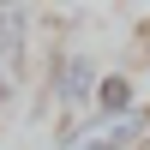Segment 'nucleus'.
I'll list each match as a JSON object with an SVG mask.
<instances>
[{"mask_svg": "<svg viewBox=\"0 0 150 150\" xmlns=\"http://www.w3.org/2000/svg\"><path fill=\"white\" fill-rule=\"evenodd\" d=\"M96 84H102V78H96V66H90L84 54H66V60H60V72H54V96L72 108V114L96 102Z\"/></svg>", "mask_w": 150, "mask_h": 150, "instance_id": "1", "label": "nucleus"}, {"mask_svg": "<svg viewBox=\"0 0 150 150\" xmlns=\"http://www.w3.org/2000/svg\"><path fill=\"white\" fill-rule=\"evenodd\" d=\"M96 114H102V120L132 114V78H120V72H102V84H96Z\"/></svg>", "mask_w": 150, "mask_h": 150, "instance_id": "2", "label": "nucleus"}, {"mask_svg": "<svg viewBox=\"0 0 150 150\" xmlns=\"http://www.w3.org/2000/svg\"><path fill=\"white\" fill-rule=\"evenodd\" d=\"M24 48V12L18 6H0V66H12Z\"/></svg>", "mask_w": 150, "mask_h": 150, "instance_id": "3", "label": "nucleus"}, {"mask_svg": "<svg viewBox=\"0 0 150 150\" xmlns=\"http://www.w3.org/2000/svg\"><path fill=\"white\" fill-rule=\"evenodd\" d=\"M6 90H12V66H0V102H6Z\"/></svg>", "mask_w": 150, "mask_h": 150, "instance_id": "4", "label": "nucleus"}]
</instances>
